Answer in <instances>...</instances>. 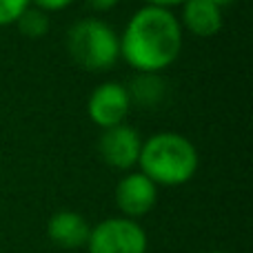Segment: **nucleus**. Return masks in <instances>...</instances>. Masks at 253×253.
Instances as JSON below:
<instances>
[{
    "label": "nucleus",
    "mask_w": 253,
    "mask_h": 253,
    "mask_svg": "<svg viewBox=\"0 0 253 253\" xmlns=\"http://www.w3.org/2000/svg\"><path fill=\"white\" fill-rule=\"evenodd\" d=\"M207 253H227V251H207Z\"/></svg>",
    "instance_id": "f3484780"
},
{
    "label": "nucleus",
    "mask_w": 253,
    "mask_h": 253,
    "mask_svg": "<svg viewBox=\"0 0 253 253\" xmlns=\"http://www.w3.org/2000/svg\"><path fill=\"white\" fill-rule=\"evenodd\" d=\"M149 7H160V9H171L175 4H184L187 0H144Z\"/></svg>",
    "instance_id": "2eb2a0df"
},
{
    "label": "nucleus",
    "mask_w": 253,
    "mask_h": 253,
    "mask_svg": "<svg viewBox=\"0 0 253 253\" xmlns=\"http://www.w3.org/2000/svg\"><path fill=\"white\" fill-rule=\"evenodd\" d=\"M147 231L135 220L107 218L91 227L87 240L89 253H147Z\"/></svg>",
    "instance_id": "20e7f679"
},
{
    "label": "nucleus",
    "mask_w": 253,
    "mask_h": 253,
    "mask_svg": "<svg viewBox=\"0 0 253 253\" xmlns=\"http://www.w3.org/2000/svg\"><path fill=\"white\" fill-rule=\"evenodd\" d=\"M131 111V98L125 84L102 83L91 91L87 100V114L93 125L102 129L125 125V118Z\"/></svg>",
    "instance_id": "39448f33"
},
{
    "label": "nucleus",
    "mask_w": 253,
    "mask_h": 253,
    "mask_svg": "<svg viewBox=\"0 0 253 253\" xmlns=\"http://www.w3.org/2000/svg\"><path fill=\"white\" fill-rule=\"evenodd\" d=\"M18 29L20 34L29 36V38H40L49 31V16L36 7H29L20 18H18Z\"/></svg>",
    "instance_id": "9b49d317"
},
{
    "label": "nucleus",
    "mask_w": 253,
    "mask_h": 253,
    "mask_svg": "<svg viewBox=\"0 0 253 253\" xmlns=\"http://www.w3.org/2000/svg\"><path fill=\"white\" fill-rule=\"evenodd\" d=\"M209 2H213L215 7H220V9H222V7H227V4H231L233 0H209Z\"/></svg>",
    "instance_id": "dca6fc26"
},
{
    "label": "nucleus",
    "mask_w": 253,
    "mask_h": 253,
    "mask_svg": "<svg viewBox=\"0 0 253 253\" xmlns=\"http://www.w3.org/2000/svg\"><path fill=\"white\" fill-rule=\"evenodd\" d=\"M126 91H129L131 102H138L142 107H153L162 98V80L158 78V74H140Z\"/></svg>",
    "instance_id": "9d476101"
},
{
    "label": "nucleus",
    "mask_w": 253,
    "mask_h": 253,
    "mask_svg": "<svg viewBox=\"0 0 253 253\" xmlns=\"http://www.w3.org/2000/svg\"><path fill=\"white\" fill-rule=\"evenodd\" d=\"M91 224L76 211H56L47 222V236L60 249H80L87 247Z\"/></svg>",
    "instance_id": "6e6552de"
},
{
    "label": "nucleus",
    "mask_w": 253,
    "mask_h": 253,
    "mask_svg": "<svg viewBox=\"0 0 253 253\" xmlns=\"http://www.w3.org/2000/svg\"><path fill=\"white\" fill-rule=\"evenodd\" d=\"M138 165L140 173L147 175L156 187L158 184L178 187L196 175L200 156H198L196 144L182 133L162 131L142 140Z\"/></svg>",
    "instance_id": "f03ea898"
},
{
    "label": "nucleus",
    "mask_w": 253,
    "mask_h": 253,
    "mask_svg": "<svg viewBox=\"0 0 253 253\" xmlns=\"http://www.w3.org/2000/svg\"><path fill=\"white\" fill-rule=\"evenodd\" d=\"M89 7L98 9V11H107V9H114L120 0H87Z\"/></svg>",
    "instance_id": "4468645a"
},
{
    "label": "nucleus",
    "mask_w": 253,
    "mask_h": 253,
    "mask_svg": "<svg viewBox=\"0 0 253 253\" xmlns=\"http://www.w3.org/2000/svg\"><path fill=\"white\" fill-rule=\"evenodd\" d=\"M31 4H34L36 9H40V11H60V9H67L74 0H29Z\"/></svg>",
    "instance_id": "ddd939ff"
},
{
    "label": "nucleus",
    "mask_w": 253,
    "mask_h": 253,
    "mask_svg": "<svg viewBox=\"0 0 253 253\" xmlns=\"http://www.w3.org/2000/svg\"><path fill=\"white\" fill-rule=\"evenodd\" d=\"M222 9L209 0H187L182 4V22L198 38H211L222 29Z\"/></svg>",
    "instance_id": "1a4fd4ad"
},
{
    "label": "nucleus",
    "mask_w": 253,
    "mask_h": 253,
    "mask_svg": "<svg viewBox=\"0 0 253 253\" xmlns=\"http://www.w3.org/2000/svg\"><path fill=\"white\" fill-rule=\"evenodd\" d=\"M31 7L29 0H0V27L13 25Z\"/></svg>",
    "instance_id": "f8f14e48"
},
{
    "label": "nucleus",
    "mask_w": 253,
    "mask_h": 253,
    "mask_svg": "<svg viewBox=\"0 0 253 253\" xmlns=\"http://www.w3.org/2000/svg\"><path fill=\"white\" fill-rule=\"evenodd\" d=\"M158 187L144 173H126L116 187V205L123 218L135 220L156 207Z\"/></svg>",
    "instance_id": "0eeeda50"
},
{
    "label": "nucleus",
    "mask_w": 253,
    "mask_h": 253,
    "mask_svg": "<svg viewBox=\"0 0 253 253\" xmlns=\"http://www.w3.org/2000/svg\"><path fill=\"white\" fill-rule=\"evenodd\" d=\"M182 51V25L171 9L142 7L120 36V58L138 74H160Z\"/></svg>",
    "instance_id": "f257e3e1"
},
{
    "label": "nucleus",
    "mask_w": 253,
    "mask_h": 253,
    "mask_svg": "<svg viewBox=\"0 0 253 253\" xmlns=\"http://www.w3.org/2000/svg\"><path fill=\"white\" fill-rule=\"evenodd\" d=\"M71 60L87 71H107L120 58V38L100 18H83L67 31Z\"/></svg>",
    "instance_id": "7ed1b4c3"
},
{
    "label": "nucleus",
    "mask_w": 253,
    "mask_h": 253,
    "mask_svg": "<svg viewBox=\"0 0 253 253\" xmlns=\"http://www.w3.org/2000/svg\"><path fill=\"white\" fill-rule=\"evenodd\" d=\"M140 149H142V138L129 125L105 129L98 140V153L114 169H131L138 165Z\"/></svg>",
    "instance_id": "423d86ee"
}]
</instances>
